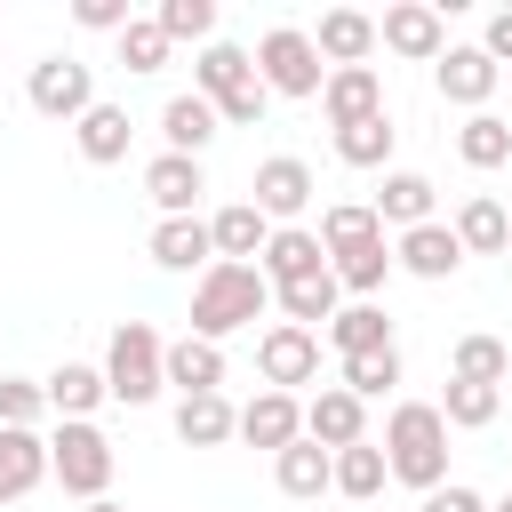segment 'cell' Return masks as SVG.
I'll use <instances>...</instances> for the list:
<instances>
[{
  "label": "cell",
  "instance_id": "obj_5",
  "mask_svg": "<svg viewBox=\"0 0 512 512\" xmlns=\"http://www.w3.org/2000/svg\"><path fill=\"white\" fill-rule=\"evenodd\" d=\"M256 80H264L272 96H320V88H328V64H320V48H312L304 24H272V32L256 40Z\"/></svg>",
  "mask_w": 512,
  "mask_h": 512
},
{
  "label": "cell",
  "instance_id": "obj_37",
  "mask_svg": "<svg viewBox=\"0 0 512 512\" xmlns=\"http://www.w3.org/2000/svg\"><path fill=\"white\" fill-rule=\"evenodd\" d=\"M384 480H392V464H384V448H376V440H360V448H336V496L368 504V496H384Z\"/></svg>",
  "mask_w": 512,
  "mask_h": 512
},
{
  "label": "cell",
  "instance_id": "obj_43",
  "mask_svg": "<svg viewBox=\"0 0 512 512\" xmlns=\"http://www.w3.org/2000/svg\"><path fill=\"white\" fill-rule=\"evenodd\" d=\"M72 24H80V32H112V40H120L136 16H128V0H72Z\"/></svg>",
  "mask_w": 512,
  "mask_h": 512
},
{
  "label": "cell",
  "instance_id": "obj_8",
  "mask_svg": "<svg viewBox=\"0 0 512 512\" xmlns=\"http://www.w3.org/2000/svg\"><path fill=\"white\" fill-rule=\"evenodd\" d=\"M256 376H264V392L320 384V336H312V328H288V320H272V328L256 336Z\"/></svg>",
  "mask_w": 512,
  "mask_h": 512
},
{
  "label": "cell",
  "instance_id": "obj_13",
  "mask_svg": "<svg viewBox=\"0 0 512 512\" xmlns=\"http://www.w3.org/2000/svg\"><path fill=\"white\" fill-rule=\"evenodd\" d=\"M40 384H48V416H56V424H96V408L112 400L104 368H88V360H56Z\"/></svg>",
  "mask_w": 512,
  "mask_h": 512
},
{
  "label": "cell",
  "instance_id": "obj_42",
  "mask_svg": "<svg viewBox=\"0 0 512 512\" xmlns=\"http://www.w3.org/2000/svg\"><path fill=\"white\" fill-rule=\"evenodd\" d=\"M168 48H176V40L160 32V16H136V24L120 32V64H128V72H160V64H168Z\"/></svg>",
  "mask_w": 512,
  "mask_h": 512
},
{
  "label": "cell",
  "instance_id": "obj_18",
  "mask_svg": "<svg viewBox=\"0 0 512 512\" xmlns=\"http://www.w3.org/2000/svg\"><path fill=\"white\" fill-rule=\"evenodd\" d=\"M320 112H328V128L376 120V112H384V72H376V64H344V72H328V88H320Z\"/></svg>",
  "mask_w": 512,
  "mask_h": 512
},
{
  "label": "cell",
  "instance_id": "obj_11",
  "mask_svg": "<svg viewBox=\"0 0 512 512\" xmlns=\"http://www.w3.org/2000/svg\"><path fill=\"white\" fill-rule=\"evenodd\" d=\"M304 440H320L328 456H336V448H360V440H368V400H352L344 384H320V392L304 400Z\"/></svg>",
  "mask_w": 512,
  "mask_h": 512
},
{
  "label": "cell",
  "instance_id": "obj_21",
  "mask_svg": "<svg viewBox=\"0 0 512 512\" xmlns=\"http://www.w3.org/2000/svg\"><path fill=\"white\" fill-rule=\"evenodd\" d=\"M312 48H320V64H328V72L368 64V56H376V16H368V8H328V16H320V32H312Z\"/></svg>",
  "mask_w": 512,
  "mask_h": 512
},
{
  "label": "cell",
  "instance_id": "obj_39",
  "mask_svg": "<svg viewBox=\"0 0 512 512\" xmlns=\"http://www.w3.org/2000/svg\"><path fill=\"white\" fill-rule=\"evenodd\" d=\"M336 384H344L352 400H384V392L400 384V344H384V352H360V360H344V368H336Z\"/></svg>",
  "mask_w": 512,
  "mask_h": 512
},
{
  "label": "cell",
  "instance_id": "obj_2",
  "mask_svg": "<svg viewBox=\"0 0 512 512\" xmlns=\"http://www.w3.org/2000/svg\"><path fill=\"white\" fill-rule=\"evenodd\" d=\"M264 312H272V280H264L256 264H208V272L192 280V336H208V344L256 328Z\"/></svg>",
  "mask_w": 512,
  "mask_h": 512
},
{
  "label": "cell",
  "instance_id": "obj_34",
  "mask_svg": "<svg viewBox=\"0 0 512 512\" xmlns=\"http://www.w3.org/2000/svg\"><path fill=\"white\" fill-rule=\"evenodd\" d=\"M456 160H464V168H504V160H512V120H496V112H464V128H456Z\"/></svg>",
  "mask_w": 512,
  "mask_h": 512
},
{
  "label": "cell",
  "instance_id": "obj_1",
  "mask_svg": "<svg viewBox=\"0 0 512 512\" xmlns=\"http://www.w3.org/2000/svg\"><path fill=\"white\" fill-rule=\"evenodd\" d=\"M376 448H384V464H392L400 488H416V496L448 488V416H440V400H400L384 416Z\"/></svg>",
  "mask_w": 512,
  "mask_h": 512
},
{
  "label": "cell",
  "instance_id": "obj_38",
  "mask_svg": "<svg viewBox=\"0 0 512 512\" xmlns=\"http://www.w3.org/2000/svg\"><path fill=\"white\" fill-rule=\"evenodd\" d=\"M448 376H464V384H504L512 376V352L496 344V336H456V352H448Z\"/></svg>",
  "mask_w": 512,
  "mask_h": 512
},
{
  "label": "cell",
  "instance_id": "obj_16",
  "mask_svg": "<svg viewBox=\"0 0 512 512\" xmlns=\"http://www.w3.org/2000/svg\"><path fill=\"white\" fill-rule=\"evenodd\" d=\"M392 264L400 272H416V280H456V264H464V240H456V224H416V232H400L392 240Z\"/></svg>",
  "mask_w": 512,
  "mask_h": 512
},
{
  "label": "cell",
  "instance_id": "obj_10",
  "mask_svg": "<svg viewBox=\"0 0 512 512\" xmlns=\"http://www.w3.org/2000/svg\"><path fill=\"white\" fill-rule=\"evenodd\" d=\"M496 80H504V64L480 48V40H448V56L432 64V88L448 96V104H464V112H488V96H496Z\"/></svg>",
  "mask_w": 512,
  "mask_h": 512
},
{
  "label": "cell",
  "instance_id": "obj_49",
  "mask_svg": "<svg viewBox=\"0 0 512 512\" xmlns=\"http://www.w3.org/2000/svg\"><path fill=\"white\" fill-rule=\"evenodd\" d=\"M504 216H512V208H504Z\"/></svg>",
  "mask_w": 512,
  "mask_h": 512
},
{
  "label": "cell",
  "instance_id": "obj_7",
  "mask_svg": "<svg viewBox=\"0 0 512 512\" xmlns=\"http://www.w3.org/2000/svg\"><path fill=\"white\" fill-rule=\"evenodd\" d=\"M376 48H392L400 64H440L448 56V16L432 0H392L376 16Z\"/></svg>",
  "mask_w": 512,
  "mask_h": 512
},
{
  "label": "cell",
  "instance_id": "obj_23",
  "mask_svg": "<svg viewBox=\"0 0 512 512\" xmlns=\"http://www.w3.org/2000/svg\"><path fill=\"white\" fill-rule=\"evenodd\" d=\"M248 80H256V56H248L240 40H208V48L192 56V96H208V104L240 96Z\"/></svg>",
  "mask_w": 512,
  "mask_h": 512
},
{
  "label": "cell",
  "instance_id": "obj_4",
  "mask_svg": "<svg viewBox=\"0 0 512 512\" xmlns=\"http://www.w3.org/2000/svg\"><path fill=\"white\" fill-rule=\"evenodd\" d=\"M112 440L96 432V424H56L48 432V480L64 488V496H80V504H96L104 488H112Z\"/></svg>",
  "mask_w": 512,
  "mask_h": 512
},
{
  "label": "cell",
  "instance_id": "obj_46",
  "mask_svg": "<svg viewBox=\"0 0 512 512\" xmlns=\"http://www.w3.org/2000/svg\"><path fill=\"white\" fill-rule=\"evenodd\" d=\"M480 48H488L496 64H512V8H496V16H488V32H480Z\"/></svg>",
  "mask_w": 512,
  "mask_h": 512
},
{
  "label": "cell",
  "instance_id": "obj_26",
  "mask_svg": "<svg viewBox=\"0 0 512 512\" xmlns=\"http://www.w3.org/2000/svg\"><path fill=\"white\" fill-rule=\"evenodd\" d=\"M168 384H176V400H192V392H224V344H208V336H176L168 344Z\"/></svg>",
  "mask_w": 512,
  "mask_h": 512
},
{
  "label": "cell",
  "instance_id": "obj_17",
  "mask_svg": "<svg viewBox=\"0 0 512 512\" xmlns=\"http://www.w3.org/2000/svg\"><path fill=\"white\" fill-rule=\"evenodd\" d=\"M240 440L264 448V456L296 448V440H304V400H296V392H256V400L240 408Z\"/></svg>",
  "mask_w": 512,
  "mask_h": 512
},
{
  "label": "cell",
  "instance_id": "obj_28",
  "mask_svg": "<svg viewBox=\"0 0 512 512\" xmlns=\"http://www.w3.org/2000/svg\"><path fill=\"white\" fill-rule=\"evenodd\" d=\"M272 480H280V496L312 504V496H328V488H336V456H328L320 440H296V448H280V456H272Z\"/></svg>",
  "mask_w": 512,
  "mask_h": 512
},
{
  "label": "cell",
  "instance_id": "obj_32",
  "mask_svg": "<svg viewBox=\"0 0 512 512\" xmlns=\"http://www.w3.org/2000/svg\"><path fill=\"white\" fill-rule=\"evenodd\" d=\"M320 336L336 344V360H360V352H384L392 344V320H384V304H344Z\"/></svg>",
  "mask_w": 512,
  "mask_h": 512
},
{
  "label": "cell",
  "instance_id": "obj_45",
  "mask_svg": "<svg viewBox=\"0 0 512 512\" xmlns=\"http://www.w3.org/2000/svg\"><path fill=\"white\" fill-rule=\"evenodd\" d=\"M416 512H488V496H480V488H464V480H448V488H432Z\"/></svg>",
  "mask_w": 512,
  "mask_h": 512
},
{
  "label": "cell",
  "instance_id": "obj_6",
  "mask_svg": "<svg viewBox=\"0 0 512 512\" xmlns=\"http://www.w3.org/2000/svg\"><path fill=\"white\" fill-rule=\"evenodd\" d=\"M24 96H32L40 120H64V128H80V120L104 104V96H96V64H80V56H40L32 80H24Z\"/></svg>",
  "mask_w": 512,
  "mask_h": 512
},
{
  "label": "cell",
  "instance_id": "obj_9",
  "mask_svg": "<svg viewBox=\"0 0 512 512\" xmlns=\"http://www.w3.org/2000/svg\"><path fill=\"white\" fill-rule=\"evenodd\" d=\"M312 192H320V176H312L296 152H272V160H256V176H248V200H256L272 224H296V216L312 208Z\"/></svg>",
  "mask_w": 512,
  "mask_h": 512
},
{
  "label": "cell",
  "instance_id": "obj_41",
  "mask_svg": "<svg viewBox=\"0 0 512 512\" xmlns=\"http://www.w3.org/2000/svg\"><path fill=\"white\" fill-rule=\"evenodd\" d=\"M152 16H160L168 40H200V48L216 40V0H160Z\"/></svg>",
  "mask_w": 512,
  "mask_h": 512
},
{
  "label": "cell",
  "instance_id": "obj_31",
  "mask_svg": "<svg viewBox=\"0 0 512 512\" xmlns=\"http://www.w3.org/2000/svg\"><path fill=\"white\" fill-rule=\"evenodd\" d=\"M328 272L344 280V296H352V304H376V288H384L400 264H392V240H360V248H344Z\"/></svg>",
  "mask_w": 512,
  "mask_h": 512
},
{
  "label": "cell",
  "instance_id": "obj_20",
  "mask_svg": "<svg viewBox=\"0 0 512 512\" xmlns=\"http://www.w3.org/2000/svg\"><path fill=\"white\" fill-rule=\"evenodd\" d=\"M256 272H264L272 288H288V280L328 272V248H320V232H304V224H272V240H264V256H256Z\"/></svg>",
  "mask_w": 512,
  "mask_h": 512
},
{
  "label": "cell",
  "instance_id": "obj_19",
  "mask_svg": "<svg viewBox=\"0 0 512 512\" xmlns=\"http://www.w3.org/2000/svg\"><path fill=\"white\" fill-rule=\"evenodd\" d=\"M216 136H224V120H216V104H208V96H192V88H184V96H168V104H160V152L200 160Z\"/></svg>",
  "mask_w": 512,
  "mask_h": 512
},
{
  "label": "cell",
  "instance_id": "obj_14",
  "mask_svg": "<svg viewBox=\"0 0 512 512\" xmlns=\"http://www.w3.org/2000/svg\"><path fill=\"white\" fill-rule=\"evenodd\" d=\"M200 192H208V168H200V160H184V152L144 160V200H152L160 216H200Z\"/></svg>",
  "mask_w": 512,
  "mask_h": 512
},
{
  "label": "cell",
  "instance_id": "obj_25",
  "mask_svg": "<svg viewBox=\"0 0 512 512\" xmlns=\"http://www.w3.org/2000/svg\"><path fill=\"white\" fill-rule=\"evenodd\" d=\"M40 480H48V432H16V424H0V504L32 496Z\"/></svg>",
  "mask_w": 512,
  "mask_h": 512
},
{
  "label": "cell",
  "instance_id": "obj_15",
  "mask_svg": "<svg viewBox=\"0 0 512 512\" xmlns=\"http://www.w3.org/2000/svg\"><path fill=\"white\" fill-rule=\"evenodd\" d=\"M152 264L200 280V272L216 264V232H208V216H160V224H152Z\"/></svg>",
  "mask_w": 512,
  "mask_h": 512
},
{
  "label": "cell",
  "instance_id": "obj_36",
  "mask_svg": "<svg viewBox=\"0 0 512 512\" xmlns=\"http://www.w3.org/2000/svg\"><path fill=\"white\" fill-rule=\"evenodd\" d=\"M496 408H504V384H464V376H448V392H440L448 432H488Z\"/></svg>",
  "mask_w": 512,
  "mask_h": 512
},
{
  "label": "cell",
  "instance_id": "obj_12",
  "mask_svg": "<svg viewBox=\"0 0 512 512\" xmlns=\"http://www.w3.org/2000/svg\"><path fill=\"white\" fill-rule=\"evenodd\" d=\"M368 208H376L384 232H416V224L440 216V192H432V176H416V168H384V184H376Z\"/></svg>",
  "mask_w": 512,
  "mask_h": 512
},
{
  "label": "cell",
  "instance_id": "obj_27",
  "mask_svg": "<svg viewBox=\"0 0 512 512\" xmlns=\"http://www.w3.org/2000/svg\"><path fill=\"white\" fill-rule=\"evenodd\" d=\"M176 440L184 448H224V440H240V408L224 392H192V400H176Z\"/></svg>",
  "mask_w": 512,
  "mask_h": 512
},
{
  "label": "cell",
  "instance_id": "obj_24",
  "mask_svg": "<svg viewBox=\"0 0 512 512\" xmlns=\"http://www.w3.org/2000/svg\"><path fill=\"white\" fill-rule=\"evenodd\" d=\"M272 304H280V320L288 328H328L336 312H344V280L336 272H312V280H288V288H272Z\"/></svg>",
  "mask_w": 512,
  "mask_h": 512
},
{
  "label": "cell",
  "instance_id": "obj_35",
  "mask_svg": "<svg viewBox=\"0 0 512 512\" xmlns=\"http://www.w3.org/2000/svg\"><path fill=\"white\" fill-rule=\"evenodd\" d=\"M360 240H384L376 208H368V200H328V208H320V248H328V264H336L344 248H360Z\"/></svg>",
  "mask_w": 512,
  "mask_h": 512
},
{
  "label": "cell",
  "instance_id": "obj_40",
  "mask_svg": "<svg viewBox=\"0 0 512 512\" xmlns=\"http://www.w3.org/2000/svg\"><path fill=\"white\" fill-rule=\"evenodd\" d=\"M40 416H48V384L40 376H0V424L40 432Z\"/></svg>",
  "mask_w": 512,
  "mask_h": 512
},
{
  "label": "cell",
  "instance_id": "obj_22",
  "mask_svg": "<svg viewBox=\"0 0 512 512\" xmlns=\"http://www.w3.org/2000/svg\"><path fill=\"white\" fill-rule=\"evenodd\" d=\"M208 232H216V264H256L264 240H272V216H264L256 200H224V208L208 216Z\"/></svg>",
  "mask_w": 512,
  "mask_h": 512
},
{
  "label": "cell",
  "instance_id": "obj_44",
  "mask_svg": "<svg viewBox=\"0 0 512 512\" xmlns=\"http://www.w3.org/2000/svg\"><path fill=\"white\" fill-rule=\"evenodd\" d=\"M264 112H272V88H264V80H248L240 96H224V104H216V120H224V128H256Z\"/></svg>",
  "mask_w": 512,
  "mask_h": 512
},
{
  "label": "cell",
  "instance_id": "obj_47",
  "mask_svg": "<svg viewBox=\"0 0 512 512\" xmlns=\"http://www.w3.org/2000/svg\"><path fill=\"white\" fill-rule=\"evenodd\" d=\"M80 512H128V504H112V496H96V504H80Z\"/></svg>",
  "mask_w": 512,
  "mask_h": 512
},
{
  "label": "cell",
  "instance_id": "obj_29",
  "mask_svg": "<svg viewBox=\"0 0 512 512\" xmlns=\"http://www.w3.org/2000/svg\"><path fill=\"white\" fill-rule=\"evenodd\" d=\"M128 136H136L128 104H96V112L72 128V144H80V160H88V168H120V160H128Z\"/></svg>",
  "mask_w": 512,
  "mask_h": 512
},
{
  "label": "cell",
  "instance_id": "obj_48",
  "mask_svg": "<svg viewBox=\"0 0 512 512\" xmlns=\"http://www.w3.org/2000/svg\"><path fill=\"white\" fill-rule=\"evenodd\" d=\"M488 512H512V496H496V504H488Z\"/></svg>",
  "mask_w": 512,
  "mask_h": 512
},
{
  "label": "cell",
  "instance_id": "obj_33",
  "mask_svg": "<svg viewBox=\"0 0 512 512\" xmlns=\"http://www.w3.org/2000/svg\"><path fill=\"white\" fill-rule=\"evenodd\" d=\"M392 144H400L392 112H376V120H352V128H336V160H344V168H392Z\"/></svg>",
  "mask_w": 512,
  "mask_h": 512
},
{
  "label": "cell",
  "instance_id": "obj_30",
  "mask_svg": "<svg viewBox=\"0 0 512 512\" xmlns=\"http://www.w3.org/2000/svg\"><path fill=\"white\" fill-rule=\"evenodd\" d=\"M456 240H464V256H504V248H512L504 200H496V192H472V200L456 208Z\"/></svg>",
  "mask_w": 512,
  "mask_h": 512
},
{
  "label": "cell",
  "instance_id": "obj_3",
  "mask_svg": "<svg viewBox=\"0 0 512 512\" xmlns=\"http://www.w3.org/2000/svg\"><path fill=\"white\" fill-rule=\"evenodd\" d=\"M104 384H112V400H128V408L160 400V392H168V336H160L152 320H120L112 344H104Z\"/></svg>",
  "mask_w": 512,
  "mask_h": 512
}]
</instances>
